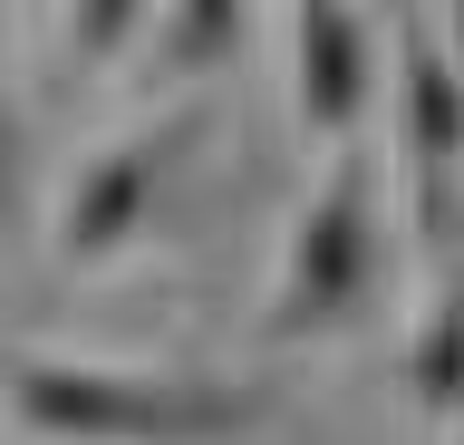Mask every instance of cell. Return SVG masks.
<instances>
[{
  "mask_svg": "<svg viewBox=\"0 0 464 445\" xmlns=\"http://www.w3.org/2000/svg\"><path fill=\"white\" fill-rule=\"evenodd\" d=\"M397 175H406V223L445 242L464 184V68L445 49V10L397 20Z\"/></svg>",
  "mask_w": 464,
  "mask_h": 445,
  "instance_id": "cell-4",
  "label": "cell"
},
{
  "mask_svg": "<svg viewBox=\"0 0 464 445\" xmlns=\"http://www.w3.org/2000/svg\"><path fill=\"white\" fill-rule=\"evenodd\" d=\"M194 136H203V97H174L165 117L126 126L116 146L87 155L78 175H68V194H58V223H49L58 271H107L116 252L155 223V204H165L174 165L194 155Z\"/></svg>",
  "mask_w": 464,
  "mask_h": 445,
  "instance_id": "cell-3",
  "label": "cell"
},
{
  "mask_svg": "<svg viewBox=\"0 0 464 445\" xmlns=\"http://www.w3.org/2000/svg\"><path fill=\"white\" fill-rule=\"evenodd\" d=\"M445 49H455V68H464V10H445Z\"/></svg>",
  "mask_w": 464,
  "mask_h": 445,
  "instance_id": "cell-9",
  "label": "cell"
},
{
  "mask_svg": "<svg viewBox=\"0 0 464 445\" xmlns=\"http://www.w3.org/2000/svg\"><path fill=\"white\" fill-rule=\"evenodd\" d=\"M455 445H464V426H455Z\"/></svg>",
  "mask_w": 464,
  "mask_h": 445,
  "instance_id": "cell-10",
  "label": "cell"
},
{
  "mask_svg": "<svg viewBox=\"0 0 464 445\" xmlns=\"http://www.w3.org/2000/svg\"><path fill=\"white\" fill-rule=\"evenodd\" d=\"M145 20H155V10H136V0H87V10H68V59L97 68V59H116V49H136Z\"/></svg>",
  "mask_w": 464,
  "mask_h": 445,
  "instance_id": "cell-8",
  "label": "cell"
},
{
  "mask_svg": "<svg viewBox=\"0 0 464 445\" xmlns=\"http://www.w3.org/2000/svg\"><path fill=\"white\" fill-rule=\"evenodd\" d=\"M10 416L29 445H213L261 426L271 397L223 378H136V368H78V358L20 349L10 358Z\"/></svg>",
  "mask_w": 464,
  "mask_h": 445,
  "instance_id": "cell-1",
  "label": "cell"
},
{
  "mask_svg": "<svg viewBox=\"0 0 464 445\" xmlns=\"http://www.w3.org/2000/svg\"><path fill=\"white\" fill-rule=\"evenodd\" d=\"M377 271H387V184H377V155L348 146L319 165V184L300 194L281 233V271H271V300H261V349H300V339H329L377 300Z\"/></svg>",
  "mask_w": 464,
  "mask_h": 445,
  "instance_id": "cell-2",
  "label": "cell"
},
{
  "mask_svg": "<svg viewBox=\"0 0 464 445\" xmlns=\"http://www.w3.org/2000/svg\"><path fill=\"white\" fill-rule=\"evenodd\" d=\"M406 407L426 426H464V271H445V291L406 339Z\"/></svg>",
  "mask_w": 464,
  "mask_h": 445,
  "instance_id": "cell-6",
  "label": "cell"
},
{
  "mask_svg": "<svg viewBox=\"0 0 464 445\" xmlns=\"http://www.w3.org/2000/svg\"><path fill=\"white\" fill-rule=\"evenodd\" d=\"M252 39V10L242 0H184V10H155V78H203L213 59H232Z\"/></svg>",
  "mask_w": 464,
  "mask_h": 445,
  "instance_id": "cell-7",
  "label": "cell"
},
{
  "mask_svg": "<svg viewBox=\"0 0 464 445\" xmlns=\"http://www.w3.org/2000/svg\"><path fill=\"white\" fill-rule=\"evenodd\" d=\"M377 68L387 59H377V20L368 10H339V0L290 10V117H300V146H329V155L358 146Z\"/></svg>",
  "mask_w": 464,
  "mask_h": 445,
  "instance_id": "cell-5",
  "label": "cell"
}]
</instances>
